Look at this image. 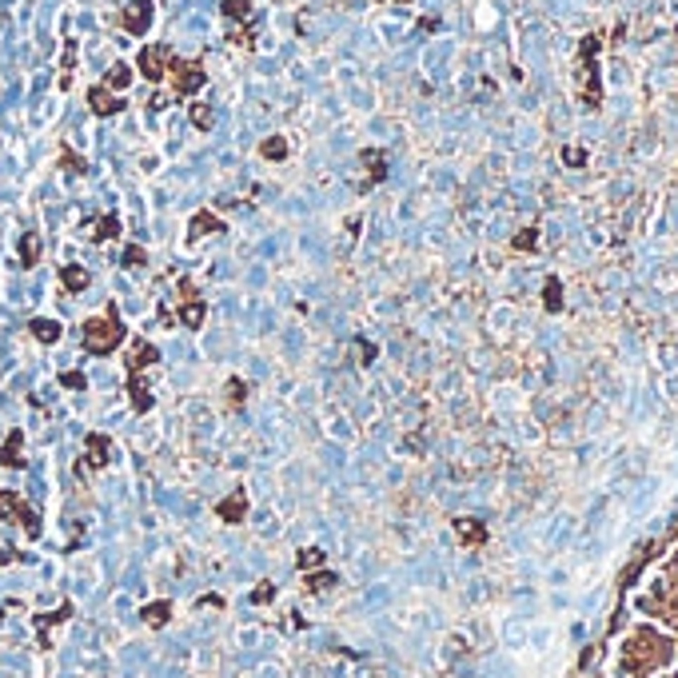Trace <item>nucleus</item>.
<instances>
[{
  "label": "nucleus",
  "mask_w": 678,
  "mask_h": 678,
  "mask_svg": "<svg viewBox=\"0 0 678 678\" xmlns=\"http://www.w3.org/2000/svg\"><path fill=\"white\" fill-rule=\"evenodd\" d=\"M80 335H84V351H88V356H112V351L124 344V335H128V332H124L116 304H108L104 315H92V320L80 327Z\"/></svg>",
  "instance_id": "f257e3e1"
},
{
  "label": "nucleus",
  "mask_w": 678,
  "mask_h": 678,
  "mask_svg": "<svg viewBox=\"0 0 678 678\" xmlns=\"http://www.w3.org/2000/svg\"><path fill=\"white\" fill-rule=\"evenodd\" d=\"M168 76H172V92H176V96H196L200 88L208 84L204 64H200V60H180V56L168 60Z\"/></svg>",
  "instance_id": "f03ea898"
},
{
  "label": "nucleus",
  "mask_w": 678,
  "mask_h": 678,
  "mask_svg": "<svg viewBox=\"0 0 678 678\" xmlns=\"http://www.w3.org/2000/svg\"><path fill=\"white\" fill-rule=\"evenodd\" d=\"M0 515H4V519H16V523L25 527L28 539H40V515H37V511H32V507H28L16 491H0Z\"/></svg>",
  "instance_id": "7ed1b4c3"
},
{
  "label": "nucleus",
  "mask_w": 678,
  "mask_h": 678,
  "mask_svg": "<svg viewBox=\"0 0 678 678\" xmlns=\"http://www.w3.org/2000/svg\"><path fill=\"white\" fill-rule=\"evenodd\" d=\"M168 60H172V52L164 48V44H144V48H140V56H136V68H140V76H144V80L160 84L164 76H168Z\"/></svg>",
  "instance_id": "20e7f679"
},
{
  "label": "nucleus",
  "mask_w": 678,
  "mask_h": 678,
  "mask_svg": "<svg viewBox=\"0 0 678 678\" xmlns=\"http://www.w3.org/2000/svg\"><path fill=\"white\" fill-rule=\"evenodd\" d=\"M112 459V439L108 435H100V431H88L84 435V459H80V475H88V471H100L104 463Z\"/></svg>",
  "instance_id": "39448f33"
},
{
  "label": "nucleus",
  "mask_w": 678,
  "mask_h": 678,
  "mask_svg": "<svg viewBox=\"0 0 678 678\" xmlns=\"http://www.w3.org/2000/svg\"><path fill=\"white\" fill-rule=\"evenodd\" d=\"M152 13H156V4H152V0H132V4L124 8V16H120L124 32H132V37H144V32L152 28Z\"/></svg>",
  "instance_id": "423d86ee"
},
{
  "label": "nucleus",
  "mask_w": 678,
  "mask_h": 678,
  "mask_svg": "<svg viewBox=\"0 0 678 678\" xmlns=\"http://www.w3.org/2000/svg\"><path fill=\"white\" fill-rule=\"evenodd\" d=\"M88 108L96 112V116H120V112H124V100L112 96V88L92 84V88H88Z\"/></svg>",
  "instance_id": "0eeeda50"
},
{
  "label": "nucleus",
  "mask_w": 678,
  "mask_h": 678,
  "mask_svg": "<svg viewBox=\"0 0 678 678\" xmlns=\"http://www.w3.org/2000/svg\"><path fill=\"white\" fill-rule=\"evenodd\" d=\"M359 160L367 164V180H363V192L387 180V152H383V148H363V152H359Z\"/></svg>",
  "instance_id": "6e6552de"
},
{
  "label": "nucleus",
  "mask_w": 678,
  "mask_h": 678,
  "mask_svg": "<svg viewBox=\"0 0 678 678\" xmlns=\"http://www.w3.org/2000/svg\"><path fill=\"white\" fill-rule=\"evenodd\" d=\"M216 515H220L223 523H244V519H247V491H244V487H235L228 499H220Z\"/></svg>",
  "instance_id": "1a4fd4ad"
},
{
  "label": "nucleus",
  "mask_w": 678,
  "mask_h": 678,
  "mask_svg": "<svg viewBox=\"0 0 678 678\" xmlns=\"http://www.w3.org/2000/svg\"><path fill=\"white\" fill-rule=\"evenodd\" d=\"M128 399H132V407L140 415L152 411V387H148V379H144V371H128Z\"/></svg>",
  "instance_id": "9d476101"
},
{
  "label": "nucleus",
  "mask_w": 678,
  "mask_h": 678,
  "mask_svg": "<svg viewBox=\"0 0 678 678\" xmlns=\"http://www.w3.org/2000/svg\"><path fill=\"white\" fill-rule=\"evenodd\" d=\"M20 447H25V431H20V427H13V431H8V439L0 443V467H25Z\"/></svg>",
  "instance_id": "9b49d317"
},
{
  "label": "nucleus",
  "mask_w": 678,
  "mask_h": 678,
  "mask_svg": "<svg viewBox=\"0 0 678 678\" xmlns=\"http://www.w3.org/2000/svg\"><path fill=\"white\" fill-rule=\"evenodd\" d=\"M68 618H72V603H60L56 611H52V615H37V627H40V646H44V651L52 646L48 630L56 627V622H68Z\"/></svg>",
  "instance_id": "f8f14e48"
},
{
  "label": "nucleus",
  "mask_w": 678,
  "mask_h": 678,
  "mask_svg": "<svg viewBox=\"0 0 678 678\" xmlns=\"http://www.w3.org/2000/svg\"><path fill=\"white\" fill-rule=\"evenodd\" d=\"M220 13L228 25H256V13H252V0H223Z\"/></svg>",
  "instance_id": "ddd939ff"
},
{
  "label": "nucleus",
  "mask_w": 678,
  "mask_h": 678,
  "mask_svg": "<svg viewBox=\"0 0 678 678\" xmlns=\"http://www.w3.org/2000/svg\"><path fill=\"white\" fill-rule=\"evenodd\" d=\"M160 363V351H156V344H136V351L128 356V371H148V367H156Z\"/></svg>",
  "instance_id": "4468645a"
},
{
  "label": "nucleus",
  "mask_w": 678,
  "mask_h": 678,
  "mask_svg": "<svg viewBox=\"0 0 678 678\" xmlns=\"http://www.w3.org/2000/svg\"><path fill=\"white\" fill-rule=\"evenodd\" d=\"M60 284L68 287L72 296H80V292H84V287L92 284V275H88V271L80 268V263H64V268H60Z\"/></svg>",
  "instance_id": "2eb2a0df"
},
{
  "label": "nucleus",
  "mask_w": 678,
  "mask_h": 678,
  "mask_svg": "<svg viewBox=\"0 0 678 678\" xmlns=\"http://www.w3.org/2000/svg\"><path fill=\"white\" fill-rule=\"evenodd\" d=\"M176 320L184 323V327H200V323L208 320V304H204L200 296H196V299H184V308L176 311Z\"/></svg>",
  "instance_id": "dca6fc26"
},
{
  "label": "nucleus",
  "mask_w": 678,
  "mask_h": 678,
  "mask_svg": "<svg viewBox=\"0 0 678 678\" xmlns=\"http://www.w3.org/2000/svg\"><path fill=\"white\" fill-rule=\"evenodd\" d=\"M188 232H192V235H216V232H228V228H223L220 216H211V211H196L192 223H188Z\"/></svg>",
  "instance_id": "f3484780"
},
{
  "label": "nucleus",
  "mask_w": 678,
  "mask_h": 678,
  "mask_svg": "<svg viewBox=\"0 0 678 678\" xmlns=\"http://www.w3.org/2000/svg\"><path fill=\"white\" fill-rule=\"evenodd\" d=\"M104 88H112V92H124V88H132V68H128L124 60H116L108 72H104Z\"/></svg>",
  "instance_id": "a211bd4d"
},
{
  "label": "nucleus",
  "mask_w": 678,
  "mask_h": 678,
  "mask_svg": "<svg viewBox=\"0 0 678 678\" xmlns=\"http://www.w3.org/2000/svg\"><path fill=\"white\" fill-rule=\"evenodd\" d=\"M40 252H44V247H40V235H37V232H25V235H20V268H37V263H40Z\"/></svg>",
  "instance_id": "6ab92c4d"
},
{
  "label": "nucleus",
  "mask_w": 678,
  "mask_h": 678,
  "mask_svg": "<svg viewBox=\"0 0 678 678\" xmlns=\"http://www.w3.org/2000/svg\"><path fill=\"white\" fill-rule=\"evenodd\" d=\"M188 120H192V128H200V132H211L216 128V112H211V104H192L188 108Z\"/></svg>",
  "instance_id": "aec40b11"
},
{
  "label": "nucleus",
  "mask_w": 678,
  "mask_h": 678,
  "mask_svg": "<svg viewBox=\"0 0 678 678\" xmlns=\"http://www.w3.org/2000/svg\"><path fill=\"white\" fill-rule=\"evenodd\" d=\"M140 615H144V622H148V627H164V622L172 618V603H168V599H160V603H148Z\"/></svg>",
  "instance_id": "412c9836"
},
{
  "label": "nucleus",
  "mask_w": 678,
  "mask_h": 678,
  "mask_svg": "<svg viewBox=\"0 0 678 678\" xmlns=\"http://www.w3.org/2000/svg\"><path fill=\"white\" fill-rule=\"evenodd\" d=\"M116 235H120V216L116 211H108L104 220L92 223V240H116Z\"/></svg>",
  "instance_id": "4be33fe9"
},
{
  "label": "nucleus",
  "mask_w": 678,
  "mask_h": 678,
  "mask_svg": "<svg viewBox=\"0 0 678 678\" xmlns=\"http://www.w3.org/2000/svg\"><path fill=\"white\" fill-rule=\"evenodd\" d=\"M28 327H32V335H37L40 344H56V339H60V323L56 320H32Z\"/></svg>",
  "instance_id": "5701e85b"
},
{
  "label": "nucleus",
  "mask_w": 678,
  "mask_h": 678,
  "mask_svg": "<svg viewBox=\"0 0 678 678\" xmlns=\"http://www.w3.org/2000/svg\"><path fill=\"white\" fill-rule=\"evenodd\" d=\"M259 156H263V160H284V156H287V140H284V136H268V140L259 144Z\"/></svg>",
  "instance_id": "b1692460"
},
{
  "label": "nucleus",
  "mask_w": 678,
  "mask_h": 678,
  "mask_svg": "<svg viewBox=\"0 0 678 678\" xmlns=\"http://www.w3.org/2000/svg\"><path fill=\"white\" fill-rule=\"evenodd\" d=\"M455 530H459V539H463V542H479L483 535H487L475 519H455Z\"/></svg>",
  "instance_id": "393cba45"
},
{
  "label": "nucleus",
  "mask_w": 678,
  "mask_h": 678,
  "mask_svg": "<svg viewBox=\"0 0 678 678\" xmlns=\"http://www.w3.org/2000/svg\"><path fill=\"white\" fill-rule=\"evenodd\" d=\"M120 263H124V268H144V263H148V252H144L140 244H128V247H124V256H120Z\"/></svg>",
  "instance_id": "a878e982"
},
{
  "label": "nucleus",
  "mask_w": 678,
  "mask_h": 678,
  "mask_svg": "<svg viewBox=\"0 0 678 678\" xmlns=\"http://www.w3.org/2000/svg\"><path fill=\"white\" fill-rule=\"evenodd\" d=\"M60 168H64L68 176H84V172H88V164L80 160L72 148H64V152H60Z\"/></svg>",
  "instance_id": "bb28decb"
},
{
  "label": "nucleus",
  "mask_w": 678,
  "mask_h": 678,
  "mask_svg": "<svg viewBox=\"0 0 678 678\" xmlns=\"http://www.w3.org/2000/svg\"><path fill=\"white\" fill-rule=\"evenodd\" d=\"M622 347H627L630 363H639V359H642V339H639V332H634V327H627V332H622Z\"/></svg>",
  "instance_id": "cd10ccee"
},
{
  "label": "nucleus",
  "mask_w": 678,
  "mask_h": 678,
  "mask_svg": "<svg viewBox=\"0 0 678 678\" xmlns=\"http://www.w3.org/2000/svg\"><path fill=\"white\" fill-rule=\"evenodd\" d=\"M311 567H323L320 547H304V551H299V571H311Z\"/></svg>",
  "instance_id": "c85d7f7f"
},
{
  "label": "nucleus",
  "mask_w": 678,
  "mask_h": 678,
  "mask_svg": "<svg viewBox=\"0 0 678 678\" xmlns=\"http://www.w3.org/2000/svg\"><path fill=\"white\" fill-rule=\"evenodd\" d=\"M335 575L332 571H320V575H308V591H327V587H335Z\"/></svg>",
  "instance_id": "c756f323"
},
{
  "label": "nucleus",
  "mask_w": 678,
  "mask_h": 678,
  "mask_svg": "<svg viewBox=\"0 0 678 678\" xmlns=\"http://www.w3.org/2000/svg\"><path fill=\"white\" fill-rule=\"evenodd\" d=\"M60 387H64V391H84L88 379L80 375V371H64V375H60Z\"/></svg>",
  "instance_id": "7c9ffc66"
},
{
  "label": "nucleus",
  "mask_w": 678,
  "mask_h": 678,
  "mask_svg": "<svg viewBox=\"0 0 678 678\" xmlns=\"http://www.w3.org/2000/svg\"><path fill=\"white\" fill-rule=\"evenodd\" d=\"M228 391H232V403H235V407L247 399V387H244V379H240V375H232V379H228Z\"/></svg>",
  "instance_id": "2f4dec72"
},
{
  "label": "nucleus",
  "mask_w": 678,
  "mask_h": 678,
  "mask_svg": "<svg viewBox=\"0 0 678 678\" xmlns=\"http://www.w3.org/2000/svg\"><path fill=\"white\" fill-rule=\"evenodd\" d=\"M271 599H275V587H271V582H263V587H256V591H252V603H271Z\"/></svg>",
  "instance_id": "473e14b6"
},
{
  "label": "nucleus",
  "mask_w": 678,
  "mask_h": 678,
  "mask_svg": "<svg viewBox=\"0 0 678 678\" xmlns=\"http://www.w3.org/2000/svg\"><path fill=\"white\" fill-rule=\"evenodd\" d=\"M72 64H76V44L68 40V44H64V56H60V68H64V72H72Z\"/></svg>",
  "instance_id": "72a5a7b5"
},
{
  "label": "nucleus",
  "mask_w": 678,
  "mask_h": 678,
  "mask_svg": "<svg viewBox=\"0 0 678 678\" xmlns=\"http://www.w3.org/2000/svg\"><path fill=\"white\" fill-rule=\"evenodd\" d=\"M663 387H666V395H670V399H678V371H666V375H663Z\"/></svg>",
  "instance_id": "f704fd0d"
},
{
  "label": "nucleus",
  "mask_w": 678,
  "mask_h": 678,
  "mask_svg": "<svg viewBox=\"0 0 678 678\" xmlns=\"http://www.w3.org/2000/svg\"><path fill=\"white\" fill-rule=\"evenodd\" d=\"M666 371H678V351H674V347H666V351H663V375H666Z\"/></svg>",
  "instance_id": "c9c22d12"
},
{
  "label": "nucleus",
  "mask_w": 678,
  "mask_h": 678,
  "mask_svg": "<svg viewBox=\"0 0 678 678\" xmlns=\"http://www.w3.org/2000/svg\"><path fill=\"white\" fill-rule=\"evenodd\" d=\"M359 351H363V359H359V363H375V344L359 339Z\"/></svg>",
  "instance_id": "e433bc0d"
},
{
  "label": "nucleus",
  "mask_w": 678,
  "mask_h": 678,
  "mask_svg": "<svg viewBox=\"0 0 678 678\" xmlns=\"http://www.w3.org/2000/svg\"><path fill=\"white\" fill-rule=\"evenodd\" d=\"M666 220H670V228L678 232V200H670V204H666Z\"/></svg>",
  "instance_id": "4c0bfd02"
},
{
  "label": "nucleus",
  "mask_w": 678,
  "mask_h": 678,
  "mask_svg": "<svg viewBox=\"0 0 678 678\" xmlns=\"http://www.w3.org/2000/svg\"><path fill=\"white\" fill-rule=\"evenodd\" d=\"M515 247H535V228H527V232L515 240Z\"/></svg>",
  "instance_id": "58836bf2"
},
{
  "label": "nucleus",
  "mask_w": 678,
  "mask_h": 678,
  "mask_svg": "<svg viewBox=\"0 0 678 678\" xmlns=\"http://www.w3.org/2000/svg\"><path fill=\"white\" fill-rule=\"evenodd\" d=\"M180 296H184V299H196V287H192V280H180Z\"/></svg>",
  "instance_id": "ea45409f"
},
{
  "label": "nucleus",
  "mask_w": 678,
  "mask_h": 678,
  "mask_svg": "<svg viewBox=\"0 0 678 678\" xmlns=\"http://www.w3.org/2000/svg\"><path fill=\"white\" fill-rule=\"evenodd\" d=\"M674 455H678V435H674Z\"/></svg>",
  "instance_id": "a19ab883"
},
{
  "label": "nucleus",
  "mask_w": 678,
  "mask_h": 678,
  "mask_svg": "<svg viewBox=\"0 0 678 678\" xmlns=\"http://www.w3.org/2000/svg\"><path fill=\"white\" fill-rule=\"evenodd\" d=\"M399 4H411V0H399Z\"/></svg>",
  "instance_id": "79ce46f5"
}]
</instances>
